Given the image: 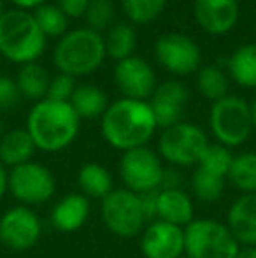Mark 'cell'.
I'll use <instances>...</instances> for the list:
<instances>
[{
    "label": "cell",
    "mask_w": 256,
    "mask_h": 258,
    "mask_svg": "<svg viewBox=\"0 0 256 258\" xmlns=\"http://www.w3.org/2000/svg\"><path fill=\"white\" fill-rule=\"evenodd\" d=\"M147 102L154 114L156 125L160 128H168L183 121L181 118L188 102V90L179 81H163L156 85Z\"/></svg>",
    "instance_id": "obj_15"
},
{
    "label": "cell",
    "mask_w": 256,
    "mask_h": 258,
    "mask_svg": "<svg viewBox=\"0 0 256 258\" xmlns=\"http://www.w3.org/2000/svg\"><path fill=\"white\" fill-rule=\"evenodd\" d=\"M225 181L226 177L221 174L212 172L205 167L195 165L190 184H192L193 195L198 201L205 202V204H212V202L221 199L223 191H225Z\"/></svg>",
    "instance_id": "obj_25"
},
{
    "label": "cell",
    "mask_w": 256,
    "mask_h": 258,
    "mask_svg": "<svg viewBox=\"0 0 256 258\" xmlns=\"http://www.w3.org/2000/svg\"><path fill=\"white\" fill-rule=\"evenodd\" d=\"M21 100L20 90L16 86V81L6 76H0V111H11L16 107Z\"/></svg>",
    "instance_id": "obj_34"
},
{
    "label": "cell",
    "mask_w": 256,
    "mask_h": 258,
    "mask_svg": "<svg viewBox=\"0 0 256 258\" xmlns=\"http://www.w3.org/2000/svg\"><path fill=\"white\" fill-rule=\"evenodd\" d=\"M154 53L161 67H165L172 74L186 76L198 71L200 67L202 54L198 44L188 35L179 32L160 35L154 44Z\"/></svg>",
    "instance_id": "obj_12"
},
{
    "label": "cell",
    "mask_w": 256,
    "mask_h": 258,
    "mask_svg": "<svg viewBox=\"0 0 256 258\" xmlns=\"http://www.w3.org/2000/svg\"><path fill=\"white\" fill-rule=\"evenodd\" d=\"M0 65H2V63H0ZM0 76H2V74H0Z\"/></svg>",
    "instance_id": "obj_43"
},
{
    "label": "cell",
    "mask_w": 256,
    "mask_h": 258,
    "mask_svg": "<svg viewBox=\"0 0 256 258\" xmlns=\"http://www.w3.org/2000/svg\"><path fill=\"white\" fill-rule=\"evenodd\" d=\"M207 146L209 141L204 130L188 121L163 128L158 141L160 156L174 167H195Z\"/></svg>",
    "instance_id": "obj_8"
},
{
    "label": "cell",
    "mask_w": 256,
    "mask_h": 258,
    "mask_svg": "<svg viewBox=\"0 0 256 258\" xmlns=\"http://www.w3.org/2000/svg\"><path fill=\"white\" fill-rule=\"evenodd\" d=\"M90 0H56V6L63 11L65 16L70 18H81L86 14Z\"/></svg>",
    "instance_id": "obj_35"
},
{
    "label": "cell",
    "mask_w": 256,
    "mask_h": 258,
    "mask_svg": "<svg viewBox=\"0 0 256 258\" xmlns=\"http://www.w3.org/2000/svg\"><path fill=\"white\" fill-rule=\"evenodd\" d=\"M2 14H4V2L0 0V16H2Z\"/></svg>",
    "instance_id": "obj_41"
},
{
    "label": "cell",
    "mask_w": 256,
    "mask_h": 258,
    "mask_svg": "<svg viewBox=\"0 0 256 258\" xmlns=\"http://www.w3.org/2000/svg\"><path fill=\"white\" fill-rule=\"evenodd\" d=\"M79 121L81 119L68 102L44 99L35 102L28 112L27 130L37 150L58 153L75 141Z\"/></svg>",
    "instance_id": "obj_2"
},
{
    "label": "cell",
    "mask_w": 256,
    "mask_h": 258,
    "mask_svg": "<svg viewBox=\"0 0 256 258\" xmlns=\"http://www.w3.org/2000/svg\"><path fill=\"white\" fill-rule=\"evenodd\" d=\"M226 227L240 246H256V194H244L233 201Z\"/></svg>",
    "instance_id": "obj_17"
},
{
    "label": "cell",
    "mask_w": 256,
    "mask_h": 258,
    "mask_svg": "<svg viewBox=\"0 0 256 258\" xmlns=\"http://www.w3.org/2000/svg\"><path fill=\"white\" fill-rule=\"evenodd\" d=\"M181 258H188V256H181Z\"/></svg>",
    "instance_id": "obj_42"
},
{
    "label": "cell",
    "mask_w": 256,
    "mask_h": 258,
    "mask_svg": "<svg viewBox=\"0 0 256 258\" xmlns=\"http://www.w3.org/2000/svg\"><path fill=\"white\" fill-rule=\"evenodd\" d=\"M102 136L109 146L120 151L146 146L158 125L147 100L120 99L109 104L102 116Z\"/></svg>",
    "instance_id": "obj_1"
},
{
    "label": "cell",
    "mask_w": 256,
    "mask_h": 258,
    "mask_svg": "<svg viewBox=\"0 0 256 258\" xmlns=\"http://www.w3.org/2000/svg\"><path fill=\"white\" fill-rule=\"evenodd\" d=\"M163 163L147 146L123 151L120 160V176L125 188L137 195L160 190L163 179Z\"/></svg>",
    "instance_id": "obj_9"
},
{
    "label": "cell",
    "mask_w": 256,
    "mask_h": 258,
    "mask_svg": "<svg viewBox=\"0 0 256 258\" xmlns=\"http://www.w3.org/2000/svg\"><path fill=\"white\" fill-rule=\"evenodd\" d=\"M209 126L218 144L228 150L242 146L253 132L251 105L240 97L226 95L225 99L212 104Z\"/></svg>",
    "instance_id": "obj_5"
},
{
    "label": "cell",
    "mask_w": 256,
    "mask_h": 258,
    "mask_svg": "<svg viewBox=\"0 0 256 258\" xmlns=\"http://www.w3.org/2000/svg\"><path fill=\"white\" fill-rule=\"evenodd\" d=\"M114 79L125 99L149 100L156 88V76L153 67L139 56H128L118 61L114 67Z\"/></svg>",
    "instance_id": "obj_14"
},
{
    "label": "cell",
    "mask_w": 256,
    "mask_h": 258,
    "mask_svg": "<svg viewBox=\"0 0 256 258\" xmlns=\"http://www.w3.org/2000/svg\"><path fill=\"white\" fill-rule=\"evenodd\" d=\"M42 235L39 216L27 206H14L0 218V244L11 251L34 248Z\"/></svg>",
    "instance_id": "obj_11"
},
{
    "label": "cell",
    "mask_w": 256,
    "mask_h": 258,
    "mask_svg": "<svg viewBox=\"0 0 256 258\" xmlns=\"http://www.w3.org/2000/svg\"><path fill=\"white\" fill-rule=\"evenodd\" d=\"M121 4L132 23L147 25L163 13L167 0H121Z\"/></svg>",
    "instance_id": "obj_30"
},
{
    "label": "cell",
    "mask_w": 256,
    "mask_h": 258,
    "mask_svg": "<svg viewBox=\"0 0 256 258\" xmlns=\"http://www.w3.org/2000/svg\"><path fill=\"white\" fill-rule=\"evenodd\" d=\"M197 86L198 92L212 104L228 95V78H226L225 71L218 65L202 67L197 76Z\"/></svg>",
    "instance_id": "obj_28"
},
{
    "label": "cell",
    "mask_w": 256,
    "mask_h": 258,
    "mask_svg": "<svg viewBox=\"0 0 256 258\" xmlns=\"http://www.w3.org/2000/svg\"><path fill=\"white\" fill-rule=\"evenodd\" d=\"M35 150L37 148L27 128L9 130L0 139V163L4 167L14 169L18 165L32 162Z\"/></svg>",
    "instance_id": "obj_20"
},
{
    "label": "cell",
    "mask_w": 256,
    "mask_h": 258,
    "mask_svg": "<svg viewBox=\"0 0 256 258\" xmlns=\"http://www.w3.org/2000/svg\"><path fill=\"white\" fill-rule=\"evenodd\" d=\"M228 181L244 194H256V153L235 155L228 170Z\"/></svg>",
    "instance_id": "obj_26"
},
{
    "label": "cell",
    "mask_w": 256,
    "mask_h": 258,
    "mask_svg": "<svg viewBox=\"0 0 256 258\" xmlns=\"http://www.w3.org/2000/svg\"><path fill=\"white\" fill-rule=\"evenodd\" d=\"M239 249L240 244L221 221L198 218L185 228V253L188 258H235Z\"/></svg>",
    "instance_id": "obj_6"
},
{
    "label": "cell",
    "mask_w": 256,
    "mask_h": 258,
    "mask_svg": "<svg viewBox=\"0 0 256 258\" xmlns=\"http://www.w3.org/2000/svg\"><path fill=\"white\" fill-rule=\"evenodd\" d=\"M239 0H195L193 14L198 27L212 35L230 32L239 21Z\"/></svg>",
    "instance_id": "obj_16"
},
{
    "label": "cell",
    "mask_w": 256,
    "mask_h": 258,
    "mask_svg": "<svg viewBox=\"0 0 256 258\" xmlns=\"http://www.w3.org/2000/svg\"><path fill=\"white\" fill-rule=\"evenodd\" d=\"M46 49V35L34 14L23 9L4 11L0 16V56L20 65L41 58Z\"/></svg>",
    "instance_id": "obj_3"
},
{
    "label": "cell",
    "mask_w": 256,
    "mask_h": 258,
    "mask_svg": "<svg viewBox=\"0 0 256 258\" xmlns=\"http://www.w3.org/2000/svg\"><path fill=\"white\" fill-rule=\"evenodd\" d=\"M251 114H253V130L256 132V99H254V102L251 104Z\"/></svg>",
    "instance_id": "obj_39"
},
{
    "label": "cell",
    "mask_w": 256,
    "mask_h": 258,
    "mask_svg": "<svg viewBox=\"0 0 256 258\" xmlns=\"http://www.w3.org/2000/svg\"><path fill=\"white\" fill-rule=\"evenodd\" d=\"M75 90V78L67 74H56L55 78H51L48 88V97L49 100H56V102H70V97Z\"/></svg>",
    "instance_id": "obj_33"
},
{
    "label": "cell",
    "mask_w": 256,
    "mask_h": 258,
    "mask_svg": "<svg viewBox=\"0 0 256 258\" xmlns=\"http://www.w3.org/2000/svg\"><path fill=\"white\" fill-rule=\"evenodd\" d=\"M135 30L128 23H118L113 25L107 32V37L104 39L106 44V53L113 60L121 61L128 56H133L135 49Z\"/></svg>",
    "instance_id": "obj_27"
},
{
    "label": "cell",
    "mask_w": 256,
    "mask_h": 258,
    "mask_svg": "<svg viewBox=\"0 0 256 258\" xmlns=\"http://www.w3.org/2000/svg\"><path fill=\"white\" fill-rule=\"evenodd\" d=\"M77 184L84 197L97 199V201H104L114 190L113 176H111L109 169L95 162L84 163L79 169Z\"/></svg>",
    "instance_id": "obj_21"
},
{
    "label": "cell",
    "mask_w": 256,
    "mask_h": 258,
    "mask_svg": "<svg viewBox=\"0 0 256 258\" xmlns=\"http://www.w3.org/2000/svg\"><path fill=\"white\" fill-rule=\"evenodd\" d=\"M104 225L111 234L118 237H135L146 228V213H144L140 195L127 188H114L104 201H100Z\"/></svg>",
    "instance_id": "obj_7"
},
{
    "label": "cell",
    "mask_w": 256,
    "mask_h": 258,
    "mask_svg": "<svg viewBox=\"0 0 256 258\" xmlns=\"http://www.w3.org/2000/svg\"><path fill=\"white\" fill-rule=\"evenodd\" d=\"M232 160L233 155L228 148L221 146V144H209L197 165L205 167V169L212 170V172L221 174V176H225L228 179V170L230 165H232Z\"/></svg>",
    "instance_id": "obj_31"
},
{
    "label": "cell",
    "mask_w": 256,
    "mask_h": 258,
    "mask_svg": "<svg viewBox=\"0 0 256 258\" xmlns=\"http://www.w3.org/2000/svg\"><path fill=\"white\" fill-rule=\"evenodd\" d=\"M230 78L244 88H256V44L237 48L228 58Z\"/></svg>",
    "instance_id": "obj_24"
},
{
    "label": "cell",
    "mask_w": 256,
    "mask_h": 258,
    "mask_svg": "<svg viewBox=\"0 0 256 258\" xmlns=\"http://www.w3.org/2000/svg\"><path fill=\"white\" fill-rule=\"evenodd\" d=\"M7 177H9V172H7L6 167L0 163V199H2L7 191Z\"/></svg>",
    "instance_id": "obj_37"
},
{
    "label": "cell",
    "mask_w": 256,
    "mask_h": 258,
    "mask_svg": "<svg viewBox=\"0 0 256 258\" xmlns=\"http://www.w3.org/2000/svg\"><path fill=\"white\" fill-rule=\"evenodd\" d=\"M11 2L16 6V9H23V11H30V9H37L42 4H46V0H11Z\"/></svg>",
    "instance_id": "obj_36"
},
{
    "label": "cell",
    "mask_w": 256,
    "mask_h": 258,
    "mask_svg": "<svg viewBox=\"0 0 256 258\" xmlns=\"http://www.w3.org/2000/svg\"><path fill=\"white\" fill-rule=\"evenodd\" d=\"M32 14L46 37H63L67 34L68 18L56 4H42Z\"/></svg>",
    "instance_id": "obj_29"
},
{
    "label": "cell",
    "mask_w": 256,
    "mask_h": 258,
    "mask_svg": "<svg viewBox=\"0 0 256 258\" xmlns=\"http://www.w3.org/2000/svg\"><path fill=\"white\" fill-rule=\"evenodd\" d=\"M107 53L104 37L92 28H75L60 37L53 61L62 74L81 78L95 72L104 63Z\"/></svg>",
    "instance_id": "obj_4"
},
{
    "label": "cell",
    "mask_w": 256,
    "mask_h": 258,
    "mask_svg": "<svg viewBox=\"0 0 256 258\" xmlns=\"http://www.w3.org/2000/svg\"><path fill=\"white\" fill-rule=\"evenodd\" d=\"M235 258H256V246H242Z\"/></svg>",
    "instance_id": "obj_38"
},
{
    "label": "cell",
    "mask_w": 256,
    "mask_h": 258,
    "mask_svg": "<svg viewBox=\"0 0 256 258\" xmlns=\"http://www.w3.org/2000/svg\"><path fill=\"white\" fill-rule=\"evenodd\" d=\"M140 251L146 258L185 256V228L167 221H151L140 234Z\"/></svg>",
    "instance_id": "obj_13"
},
{
    "label": "cell",
    "mask_w": 256,
    "mask_h": 258,
    "mask_svg": "<svg viewBox=\"0 0 256 258\" xmlns=\"http://www.w3.org/2000/svg\"><path fill=\"white\" fill-rule=\"evenodd\" d=\"M7 190L21 206H39L53 199L56 179L53 172L37 162H27L9 170Z\"/></svg>",
    "instance_id": "obj_10"
},
{
    "label": "cell",
    "mask_w": 256,
    "mask_h": 258,
    "mask_svg": "<svg viewBox=\"0 0 256 258\" xmlns=\"http://www.w3.org/2000/svg\"><path fill=\"white\" fill-rule=\"evenodd\" d=\"M14 81H16V86L20 90L21 99L41 102V100H44L48 97L51 78H49L48 71L42 65H39L37 61H32V63L21 65Z\"/></svg>",
    "instance_id": "obj_22"
},
{
    "label": "cell",
    "mask_w": 256,
    "mask_h": 258,
    "mask_svg": "<svg viewBox=\"0 0 256 258\" xmlns=\"http://www.w3.org/2000/svg\"><path fill=\"white\" fill-rule=\"evenodd\" d=\"M90 199L79 194H67L51 209V225L58 232L72 234L81 230L90 218Z\"/></svg>",
    "instance_id": "obj_18"
},
{
    "label": "cell",
    "mask_w": 256,
    "mask_h": 258,
    "mask_svg": "<svg viewBox=\"0 0 256 258\" xmlns=\"http://www.w3.org/2000/svg\"><path fill=\"white\" fill-rule=\"evenodd\" d=\"M68 104L72 105V109L79 116V119L102 118L106 109L109 107L106 92L95 85L75 86Z\"/></svg>",
    "instance_id": "obj_23"
},
{
    "label": "cell",
    "mask_w": 256,
    "mask_h": 258,
    "mask_svg": "<svg viewBox=\"0 0 256 258\" xmlns=\"http://www.w3.org/2000/svg\"><path fill=\"white\" fill-rule=\"evenodd\" d=\"M84 18L88 21V28L99 34L106 28H111V23L114 20L113 0H90Z\"/></svg>",
    "instance_id": "obj_32"
},
{
    "label": "cell",
    "mask_w": 256,
    "mask_h": 258,
    "mask_svg": "<svg viewBox=\"0 0 256 258\" xmlns=\"http://www.w3.org/2000/svg\"><path fill=\"white\" fill-rule=\"evenodd\" d=\"M4 134H6V132H4V125H2V121H0V139H2Z\"/></svg>",
    "instance_id": "obj_40"
},
{
    "label": "cell",
    "mask_w": 256,
    "mask_h": 258,
    "mask_svg": "<svg viewBox=\"0 0 256 258\" xmlns=\"http://www.w3.org/2000/svg\"><path fill=\"white\" fill-rule=\"evenodd\" d=\"M193 201L183 188H163L156 194V218L186 228L195 220Z\"/></svg>",
    "instance_id": "obj_19"
}]
</instances>
